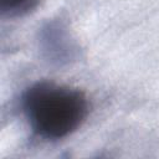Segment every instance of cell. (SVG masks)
Returning a JSON list of instances; mask_svg holds the SVG:
<instances>
[{
  "instance_id": "obj_1",
  "label": "cell",
  "mask_w": 159,
  "mask_h": 159,
  "mask_svg": "<svg viewBox=\"0 0 159 159\" xmlns=\"http://www.w3.org/2000/svg\"><path fill=\"white\" fill-rule=\"evenodd\" d=\"M22 109L37 135L61 139L82 125L88 114V101L76 88L39 82L25 91Z\"/></svg>"
},
{
  "instance_id": "obj_2",
  "label": "cell",
  "mask_w": 159,
  "mask_h": 159,
  "mask_svg": "<svg viewBox=\"0 0 159 159\" xmlns=\"http://www.w3.org/2000/svg\"><path fill=\"white\" fill-rule=\"evenodd\" d=\"M40 0H0V10L6 16H20L37 6Z\"/></svg>"
}]
</instances>
